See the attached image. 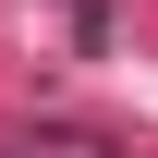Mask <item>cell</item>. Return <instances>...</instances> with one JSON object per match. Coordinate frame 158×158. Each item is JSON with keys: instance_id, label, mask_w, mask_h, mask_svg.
Here are the masks:
<instances>
[{"instance_id": "cell-1", "label": "cell", "mask_w": 158, "mask_h": 158, "mask_svg": "<svg viewBox=\"0 0 158 158\" xmlns=\"http://www.w3.org/2000/svg\"><path fill=\"white\" fill-rule=\"evenodd\" d=\"M73 24H110V0H73Z\"/></svg>"}]
</instances>
